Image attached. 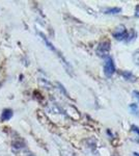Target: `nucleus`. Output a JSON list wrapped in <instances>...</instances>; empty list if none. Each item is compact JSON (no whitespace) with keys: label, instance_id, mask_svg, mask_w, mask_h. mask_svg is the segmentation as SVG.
<instances>
[{"label":"nucleus","instance_id":"obj_1","mask_svg":"<svg viewBox=\"0 0 139 156\" xmlns=\"http://www.w3.org/2000/svg\"><path fill=\"white\" fill-rule=\"evenodd\" d=\"M115 72V66L114 62H113L112 57L108 56L106 57L105 64H104V74L107 77H111Z\"/></svg>","mask_w":139,"mask_h":156},{"label":"nucleus","instance_id":"obj_2","mask_svg":"<svg viewBox=\"0 0 139 156\" xmlns=\"http://www.w3.org/2000/svg\"><path fill=\"white\" fill-rule=\"evenodd\" d=\"M129 34L128 30L123 25H120L118 27H116L115 30L113 31V37H115L116 40H120V41H123V40H128Z\"/></svg>","mask_w":139,"mask_h":156},{"label":"nucleus","instance_id":"obj_3","mask_svg":"<svg viewBox=\"0 0 139 156\" xmlns=\"http://www.w3.org/2000/svg\"><path fill=\"white\" fill-rule=\"evenodd\" d=\"M110 52V43L108 41L102 42L99 45L97 49V53L101 57H108V54Z\"/></svg>","mask_w":139,"mask_h":156},{"label":"nucleus","instance_id":"obj_4","mask_svg":"<svg viewBox=\"0 0 139 156\" xmlns=\"http://www.w3.org/2000/svg\"><path fill=\"white\" fill-rule=\"evenodd\" d=\"M12 114H14V112H12V110L11 108H5V109L2 110L1 115H0V119H1L2 122H6V121L12 119Z\"/></svg>","mask_w":139,"mask_h":156},{"label":"nucleus","instance_id":"obj_5","mask_svg":"<svg viewBox=\"0 0 139 156\" xmlns=\"http://www.w3.org/2000/svg\"><path fill=\"white\" fill-rule=\"evenodd\" d=\"M122 75L126 80H130V81H135L136 80L135 76H134L132 73H130V72H122Z\"/></svg>","mask_w":139,"mask_h":156},{"label":"nucleus","instance_id":"obj_6","mask_svg":"<svg viewBox=\"0 0 139 156\" xmlns=\"http://www.w3.org/2000/svg\"><path fill=\"white\" fill-rule=\"evenodd\" d=\"M130 110H131V112L134 115H136V117H138L139 118V108L137 106V104H130Z\"/></svg>","mask_w":139,"mask_h":156},{"label":"nucleus","instance_id":"obj_7","mask_svg":"<svg viewBox=\"0 0 139 156\" xmlns=\"http://www.w3.org/2000/svg\"><path fill=\"white\" fill-rule=\"evenodd\" d=\"M40 36L42 37V39L44 40V42H45V43H46V45H47V47H48V48H49V49H51L52 51H56V50H55L54 47H53V45H52L51 43H50L49 41H48V40H47V37H45L44 34H40Z\"/></svg>","mask_w":139,"mask_h":156},{"label":"nucleus","instance_id":"obj_8","mask_svg":"<svg viewBox=\"0 0 139 156\" xmlns=\"http://www.w3.org/2000/svg\"><path fill=\"white\" fill-rule=\"evenodd\" d=\"M122 12V9L120 7H112V9H108L106 11V14H120Z\"/></svg>","mask_w":139,"mask_h":156},{"label":"nucleus","instance_id":"obj_9","mask_svg":"<svg viewBox=\"0 0 139 156\" xmlns=\"http://www.w3.org/2000/svg\"><path fill=\"white\" fill-rule=\"evenodd\" d=\"M133 62H135L136 65H139V50H137V51L133 54Z\"/></svg>","mask_w":139,"mask_h":156},{"label":"nucleus","instance_id":"obj_10","mask_svg":"<svg viewBox=\"0 0 139 156\" xmlns=\"http://www.w3.org/2000/svg\"><path fill=\"white\" fill-rule=\"evenodd\" d=\"M135 16L139 18V5L136 6V9H135Z\"/></svg>","mask_w":139,"mask_h":156},{"label":"nucleus","instance_id":"obj_11","mask_svg":"<svg viewBox=\"0 0 139 156\" xmlns=\"http://www.w3.org/2000/svg\"><path fill=\"white\" fill-rule=\"evenodd\" d=\"M132 129H133V131L137 132L138 134H139V128H138L137 126H135V125H133V126H132Z\"/></svg>","mask_w":139,"mask_h":156},{"label":"nucleus","instance_id":"obj_12","mask_svg":"<svg viewBox=\"0 0 139 156\" xmlns=\"http://www.w3.org/2000/svg\"><path fill=\"white\" fill-rule=\"evenodd\" d=\"M133 95H134V97L137 98V99L139 100V92H136V90H134V92H133Z\"/></svg>","mask_w":139,"mask_h":156},{"label":"nucleus","instance_id":"obj_13","mask_svg":"<svg viewBox=\"0 0 139 156\" xmlns=\"http://www.w3.org/2000/svg\"><path fill=\"white\" fill-rule=\"evenodd\" d=\"M134 156H139V153H134Z\"/></svg>","mask_w":139,"mask_h":156},{"label":"nucleus","instance_id":"obj_14","mask_svg":"<svg viewBox=\"0 0 139 156\" xmlns=\"http://www.w3.org/2000/svg\"><path fill=\"white\" fill-rule=\"evenodd\" d=\"M27 156H34L33 154H29V155H27Z\"/></svg>","mask_w":139,"mask_h":156}]
</instances>
